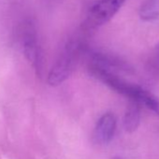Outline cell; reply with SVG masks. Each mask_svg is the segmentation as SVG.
<instances>
[{
    "label": "cell",
    "instance_id": "3957f363",
    "mask_svg": "<svg viewBox=\"0 0 159 159\" xmlns=\"http://www.w3.org/2000/svg\"><path fill=\"white\" fill-rule=\"evenodd\" d=\"M116 127L117 121L115 116L111 112L103 114L94 128L93 141L98 145L109 144L115 135Z\"/></svg>",
    "mask_w": 159,
    "mask_h": 159
},
{
    "label": "cell",
    "instance_id": "277c9868",
    "mask_svg": "<svg viewBox=\"0 0 159 159\" xmlns=\"http://www.w3.org/2000/svg\"><path fill=\"white\" fill-rule=\"evenodd\" d=\"M23 45L26 58L32 64L37 73L40 74L42 69V58L36 34L32 29H29L25 33L23 38Z\"/></svg>",
    "mask_w": 159,
    "mask_h": 159
},
{
    "label": "cell",
    "instance_id": "8992f818",
    "mask_svg": "<svg viewBox=\"0 0 159 159\" xmlns=\"http://www.w3.org/2000/svg\"><path fill=\"white\" fill-rule=\"evenodd\" d=\"M142 21L152 22L159 18V0H144L139 11Z\"/></svg>",
    "mask_w": 159,
    "mask_h": 159
},
{
    "label": "cell",
    "instance_id": "ba28073f",
    "mask_svg": "<svg viewBox=\"0 0 159 159\" xmlns=\"http://www.w3.org/2000/svg\"><path fill=\"white\" fill-rule=\"evenodd\" d=\"M114 159H120L119 157H116V158H114Z\"/></svg>",
    "mask_w": 159,
    "mask_h": 159
},
{
    "label": "cell",
    "instance_id": "6da1fadb",
    "mask_svg": "<svg viewBox=\"0 0 159 159\" xmlns=\"http://www.w3.org/2000/svg\"><path fill=\"white\" fill-rule=\"evenodd\" d=\"M81 51V43L71 41L64 50L48 75V83L52 86L63 84L70 76Z\"/></svg>",
    "mask_w": 159,
    "mask_h": 159
},
{
    "label": "cell",
    "instance_id": "5b68a950",
    "mask_svg": "<svg viewBox=\"0 0 159 159\" xmlns=\"http://www.w3.org/2000/svg\"><path fill=\"white\" fill-rule=\"evenodd\" d=\"M140 124V105L135 101L130 100L124 116L125 129L132 133L136 131Z\"/></svg>",
    "mask_w": 159,
    "mask_h": 159
},
{
    "label": "cell",
    "instance_id": "7a4b0ae2",
    "mask_svg": "<svg viewBox=\"0 0 159 159\" xmlns=\"http://www.w3.org/2000/svg\"><path fill=\"white\" fill-rule=\"evenodd\" d=\"M125 0H98L90 9L84 23L85 30H93L108 23L123 7Z\"/></svg>",
    "mask_w": 159,
    "mask_h": 159
},
{
    "label": "cell",
    "instance_id": "52a82bcc",
    "mask_svg": "<svg viewBox=\"0 0 159 159\" xmlns=\"http://www.w3.org/2000/svg\"><path fill=\"white\" fill-rule=\"evenodd\" d=\"M148 69L152 74L159 76V43L155 45L148 60Z\"/></svg>",
    "mask_w": 159,
    "mask_h": 159
}]
</instances>
